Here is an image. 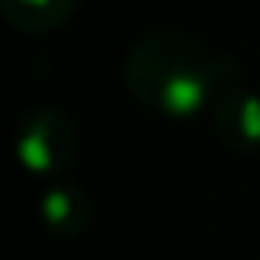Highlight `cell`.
I'll return each mask as SVG.
<instances>
[{
	"instance_id": "obj_4",
	"label": "cell",
	"mask_w": 260,
	"mask_h": 260,
	"mask_svg": "<svg viewBox=\"0 0 260 260\" xmlns=\"http://www.w3.org/2000/svg\"><path fill=\"white\" fill-rule=\"evenodd\" d=\"M40 213H42V221L56 235L73 238V235H81L90 226L92 204L84 196V190H79L76 185H53L42 196Z\"/></svg>"
},
{
	"instance_id": "obj_1",
	"label": "cell",
	"mask_w": 260,
	"mask_h": 260,
	"mask_svg": "<svg viewBox=\"0 0 260 260\" xmlns=\"http://www.w3.org/2000/svg\"><path fill=\"white\" fill-rule=\"evenodd\" d=\"M129 92L148 109L187 118L221 90L235 84L238 62L174 31L146 34L132 45L123 62Z\"/></svg>"
},
{
	"instance_id": "obj_5",
	"label": "cell",
	"mask_w": 260,
	"mask_h": 260,
	"mask_svg": "<svg viewBox=\"0 0 260 260\" xmlns=\"http://www.w3.org/2000/svg\"><path fill=\"white\" fill-rule=\"evenodd\" d=\"M81 0H0L3 20L20 34H45L64 25Z\"/></svg>"
},
{
	"instance_id": "obj_2",
	"label": "cell",
	"mask_w": 260,
	"mask_h": 260,
	"mask_svg": "<svg viewBox=\"0 0 260 260\" xmlns=\"http://www.w3.org/2000/svg\"><path fill=\"white\" fill-rule=\"evenodd\" d=\"M17 159L37 176H56L76 162L79 132L56 107H34L17 126Z\"/></svg>"
},
{
	"instance_id": "obj_3",
	"label": "cell",
	"mask_w": 260,
	"mask_h": 260,
	"mask_svg": "<svg viewBox=\"0 0 260 260\" xmlns=\"http://www.w3.org/2000/svg\"><path fill=\"white\" fill-rule=\"evenodd\" d=\"M213 123L218 137L235 151L260 148V95L243 84L221 90L213 101Z\"/></svg>"
}]
</instances>
